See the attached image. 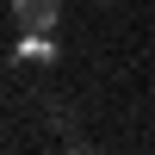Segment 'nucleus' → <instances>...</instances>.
Segmentation results:
<instances>
[{
	"label": "nucleus",
	"mask_w": 155,
	"mask_h": 155,
	"mask_svg": "<svg viewBox=\"0 0 155 155\" xmlns=\"http://www.w3.org/2000/svg\"><path fill=\"white\" fill-rule=\"evenodd\" d=\"M19 31H56L62 25V0H12Z\"/></svg>",
	"instance_id": "f257e3e1"
},
{
	"label": "nucleus",
	"mask_w": 155,
	"mask_h": 155,
	"mask_svg": "<svg viewBox=\"0 0 155 155\" xmlns=\"http://www.w3.org/2000/svg\"><path fill=\"white\" fill-rule=\"evenodd\" d=\"M87 6H118V0H87Z\"/></svg>",
	"instance_id": "f03ea898"
}]
</instances>
